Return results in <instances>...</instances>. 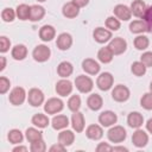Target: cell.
Instances as JSON below:
<instances>
[{
    "label": "cell",
    "mask_w": 152,
    "mask_h": 152,
    "mask_svg": "<svg viewBox=\"0 0 152 152\" xmlns=\"http://www.w3.org/2000/svg\"><path fill=\"white\" fill-rule=\"evenodd\" d=\"M148 142V134L141 128H137L132 134V144L137 148H142Z\"/></svg>",
    "instance_id": "4fadbf2b"
},
{
    "label": "cell",
    "mask_w": 152,
    "mask_h": 152,
    "mask_svg": "<svg viewBox=\"0 0 152 152\" xmlns=\"http://www.w3.org/2000/svg\"><path fill=\"white\" fill-rule=\"evenodd\" d=\"M112 99L115 101V102H126L128 101L129 96H131V90L125 84H116L112 88Z\"/></svg>",
    "instance_id": "277c9868"
},
{
    "label": "cell",
    "mask_w": 152,
    "mask_h": 152,
    "mask_svg": "<svg viewBox=\"0 0 152 152\" xmlns=\"http://www.w3.org/2000/svg\"><path fill=\"white\" fill-rule=\"evenodd\" d=\"M95 151H96V152H110V151H113V146L109 145L108 142L102 141V142H99V144L96 145Z\"/></svg>",
    "instance_id": "bcb514c9"
},
{
    "label": "cell",
    "mask_w": 152,
    "mask_h": 152,
    "mask_svg": "<svg viewBox=\"0 0 152 152\" xmlns=\"http://www.w3.org/2000/svg\"><path fill=\"white\" fill-rule=\"evenodd\" d=\"M39 129H40V128H38V127H36V126L26 128V131H25V138H26V140H27L30 144L43 139V133H42Z\"/></svg>",
    "instance_id": "1f68e13d"
},
{
    "label": "cell",
    "mask_w": 152,
    "mask_h": 152,
    "mask_svg": "<svg viewBox=\"0 0 152 152\" xmlns=\"http://www.w3.org/2000/svg\"><path fill=\"white\" fill-rule=\"evenodd\" d=\"M148 88H150V91H151V93H152V81H151V82H150V87H148Z\"/></svg>",
    "instance_id": "db71d44e"
},
{
    "label": "cell",
    "mask_w": 152,
    "mask_h": 152,
    "mask_svg": "<svg viewBox=\"0 0 152 152\" xmlns=\"http://www.w3.org/2000/svg\"><path fill=\"white\" fill-rule=\"evenodd\" d=\"M10 88H11V81L7 77L1 76L0 77V94L1 95L6 94L10 90Z\"/></svg>",
    "instance_id": "7bdbcfd3"
},
{
    "label": "cell",
    "mask_w": 152,
    "mask_h": 152,
    "mask_svg": "<svg viewBox=\"0 0 152 152\" xmlns=\"http://www.w3.org/2000/svg\"><path fill=\"white\" fill-rule=\"evenodd\" d=\"M81 104H82V101H81V97L80 95H70L68 101H66V106L69 108L70 112L75 113V112H78L80 108H81Z\"/></svg>",
    "instance_id": "d590c367"
},
{
    "label": "cell",
    "mask_w": 152,
    "mask_h": 152,
    "mask_svg": "<svg viewBox=\"0 0 152 152\" xmlns=\"http://www.w3.org/2000/svg\"><path fill=\"white\" fill-rule=\"evenodd\" d=\"M142 19L146 21V24L148 26V32L152 33V5L151 6H147L146 12H145Z\"/></svg>",
    "instance_id": "ee69618b"
},
{
    "label": "cell",
    "mask_w": 152,
    "mask_h": 152,
    "mask_svg": "<svg viewBox=\"0 0 152 152\" xmlns=\"http://www.w3.org/2000/svg\"><path fill=\"white\" fill-rule=\"evenodd\" d=\"M145 127H146V131H147L150 134H152V118H150V119L146 121Z\"/></svg>",
    "instance_id": "816d5d0a"
},
{
    "label": "cell",
    "mask_w": 152,
    "mask_h": 152,
    "mask_svg": "<svg viewBox=\"0 0 152 152\" xmlns=\"http://www.w3.org/2000/svg\"><path fill=\"white\" fill-rule=\"evenodd\" d=\"M108 46L112 50V52L114 53V56H119V55H122L124 52H126L127 42L122 37H114L109 40Z\"/></svg>",
    "instance_id": "8fae6325"
},
{
    "label": "cell",
    "mask_w": 152,
    "mask_h": 152,
    "mask_svg": "<svg viewBox=\"0 0 152 152\" xmlns=\"http://www.w3.org/2000/svg\"><path fill=\"white\" fill-rule=\"evenodd\" d=\"M50 56H51V50L45 44H38L32 50V57L38 63H44V62L49 61Z\"/></svg>",
    "instance_id": "ba28073f"
},
{
    "label": "cell",
    "mask_w": 152,
    "mask_h": 152,
    "mask_svg": "<svg viewBox=\"0 0 152 152\" xmlns=\"http://www.w3.org/2000/svg\"><path fill=\"white\" fill-rule=\"evenodd\" d=\"M72 89H74V84L68 78H61L59 81L56 82V86H55V91L61 97L70 96L72 93Z\"/></svg>",
    "instance_id": "9c48e42d"
},
{
    "label": "cell",
    "mask_w": 152,
    "mask_h": 152,
    "mask_svg": "<svg viewBox=\"0 0 152 152\" xmlns=\"http://www.w3.org/2000/svg\"><path fill=\"white\" fill-rule=\"evenodd\" d=\"M27 48L24 44H17L11 49V56L14 61H24L27 57Z\"/></svg>",
    "instance_id": "83f0119b"
},
{
    "label": "cell",
    "mask_w": 152,
    "mask_h": 152,
    "mask_svg": "<svg viewBox=\"0 0 152 152\" xmlns=\"http://www.w3.org/2000/svg\"><path fill=\"white\" fill-rule=\"evenodd\" d=\"M7 64V59L5 56H0V71H4Z\"/></svg>",
    "instance_id": "f907efd6"
},
{
    "label": "cell",
    "mask_w": 152,
    "mask_h": 152,
    "mask_svg": "<svg viewBox=\"0 0 152 152\" xmlns=\"http://www.w3.org/2000/svg\"><path fill=\"white\" fill-rule=\"evenodd\" d=\"M38 36L42 42H45V43L51 42L53 38H56V28L49 24L43 25L38 31Z\"/></svg>",
    "instance_id": "d6986e66"
},
{
    "label": "cell",
    "mask_w": 152,
    "mask_h": 152,
    "mask_svg": "<svg viewBox=\"0 0 152 152\" xmlns=\"http://www.w3.org/2000/svg\"><path fill=\"white\" fill-rule=\"evenodd\" d=\"M146 70H147V66L141 62V61H135L132 63L131 65V72L137 76V77H141L146 74Z\"/></svg>",
    "instance_id": "8d00e7d4"
},
{
    "label": "cell",
    "mask_w": 152,
    "mask_h": 152,
    "mask_svg": "<svg viewBox=\"0 0 152 152\" xmlns=\"http://www.w3.org/2000/svg\"><path fill=\"white\" fill-rule=\"evenodd\" d=\"M30 151L31 152H45L46 151V144L43 139L31 142L30 144Z\"/></svg>",
    "instance_id": "60d3db41"
},
{
    "label": "cell",
    "mask_w": 152,
    "mask_h": 152,
    "mask_svg": "<svg viewBox=\"0 0 152 152\" xmlns=\"http://www.w3.org/2000/svg\"><path fill=\"white\" fill-rule=\"evenodd\" d=\"M15 18H17L15 10H13L11 7H5L1 11V19L4 23H13Z\"/></svg>",
    "instance_id": "74e56055"
},
{
    "label": "cell",
    "mask_w": 152,
    "mask_h": 152,
    "mask_svg": "<svg viewBox=\"0 0 152 152\" xmlns=\"http://www.w3.org/2000/svg\"><path fill=\"white\" fill-rule=\"evenodd\" d=\"M104 26H106L108 30H110L112 32H113V31H118V30L121 27V21H120L115 15H110V17H108V18L106 19Z\"/></svg>",
    "instance_id": "f35d334b"
},
{
    "label": "cell",
    "mask_w": 152,
    "mask_h": 152,
    "mask_svg": "<svg viewBox=\"0 0 152 152\" xmlns=\"http://www.w3.org/2000/svg\"><path fill=\"white\" fill-rule=\"evenodd\" d=\"M11 49V40L10 38H7L6 36H1L0 37V52L1 53H6L8 52Z\"/></svg>",
    "instance_id": "b9f144b4"
},
{
    "label": "cell",
    "mask_w": 152,
    "mask_h": 152,
    "mask_svg": "<svg viewBox=\"0 0 152 152\" xmlns=\"http://www.w3.org/2000/svg\"><path fill=\"white\" fill-rule=\"evenodd\" d=\"M62 14L68 19H74L80 14V7L76 6L72 1L65 2L62 7Z\"/></svg>",
    "instance_id": "cb8c5ba5"
},
{
    "label": "cell",
    "mask_w": 152,
    "mask_h": 152,
    "mask_svg": "<svg viewBox=\"0 0 152 152\" xmlns=\"http://www.w3.org/2000/svg\"><path fill=\"white\" fill-rule=\"evenodd\" d=\"M113 151L116 152V151H121V152H128V148L125 147V146H113Z\"/></svg>",
    "instance_id": "f5cc1de1"
},
{
    "label": "cell",
    "mask_w": 152,
    "mask_h": 152,
    "mask_svg": "<svg viewBox=\"0 0 152 152\" xmlns=\"http://www.w3.org/2000/svg\"><path fill=\"white\" fill-rule=\"evenodd\" d=\"M81 66H82V70H83L86 74L91 75V76L97 75V74L100 72V70H101L100 63H99L97 61L93 59V58H84V59L82 61Z\"/></svg>",
    "instance_id": "2e32d148"
},
{
    "label": "cell",
    "mask_w": 152,
    "mask_h": 152,
    "mask_svg": "<svg viewBox=\"0 0 152 152\" xmlns=\"http://www.w3.org/2000/svg\"><path fill=\"white\" fill-rule=\"evenodd\" d=\"M86 137L90 140L97 141L103 137V127L97 124H91L86 128Z\"/></svg>",
    "instance_id": "ac0fdd59"
},
{
    "label": "cell",
    "mask_w": 152,
    "mask_h": 152,
    "mask_svg": "<svg viewBox=\"0 0 152 152\" xmlns=\"http://www.w3.org/2000/svg\"><path fill=\"white\" fill-rule=\"evenodd\" d=\"M96 87L102 91L110 90L114 87V76L108 71L99 74L96 78Z\"/></svg>",
    "instance_id": "5b68a950"
},
{
    "label": "cell",
    "mask_w": 152,
    "mask_h": 152,
    "mask_svg": "<svg viewBox=\"0 0 152 152\" xmlns=\"http://www.w3.org/2000/svg\"><path fill=\"white\" fill-rule=\"evenodd\" d=\"M25 135L24 133L18 129V128H13V129H10L8 133H7V139L10 141V144L12 145H18V144H21L23 140H24Z\"/></svg>",
    "instance_id": "d6a6232c"
},
{
    "label": "cell",
    "mask_w": 152,
    "mask_h": 152,
    "mask_svg": "<svg viewBox=\"0 0 152 152\" xmlns=\"http://www.w3.org/2000/svg\"><path fill=\"white\" fill-rule=\"evenodd\" d=\"M70 125L69 118L64 114H56L53 115L52 120H51V126L55 131H62L68 128V126Z\"/></svg>",
    "instance_id": "ffe728a7"
},
{
    "label": "cell",
    "mask_w": 152,
    "mask_h": 152,
    "mask_svg": "<svg viewBox=\"0 0 152 152\" xmlns=\"http://www.w3.org/2000/svg\"><path fill=\"white\" fill-rule=\"evenodd\" d=\"M30 12H31V6H28L26 4H20L15 7L17 18L21 21L30 20Z\"/></svg>",
    "instance_id": "836d02e7"
},
{
    "label": "cell",
    "mask_w": 152,
    "mask_h": 152,
    "mask_svg": "<svg viewBox=\"0 0 152 152\" xmlns=\"http://www.w3.org/2000/svg\"><path fill=\"white\" fill-rule=\"evenodd\" d=\"M140 106L145 110H152V93L147 91L140 97Z\"/></svg>",
    "instance_id": "ab89813d"
},
{
    "label": "cell",
    "mask_w": 152,
    "mask_h": 152,
    "mask_svg": "<svg viewBox=\"0 0 152 152\" xmlns=\"http://www.w3.org/2000/svg\"><path fill=\"white\" fill-rule=\"evenodd\" d=\"M76 6H78L80 8H82V7H86L88 4H89V1L90 0H71Z\"/></svg>",
    "instance_id": "c3c4849f"
},
{
    "label": "cell",
    "mask_w": 152,
    "mask_h": 152,
    "mask_svg": "<svg viewBox=\"0 0 152 152\" xmlns=\"http://www.w3.org/2000/svg\"><path fill=\"white\" fill-rule=\"evenodd\" d=\"M129 8H131V12H132V15H134L139 19H142L147 6H146L145 1H142V0H133Z\"/></svg>",
    "instance_id": "603a6c76"
},
{
    "label": "cell",
    "mask_w": 152,
    "mask_h": 152,
    "mask_svg": "<svg viewBox=\"0 0 152 152\" xmlns=\"http://www.w3.org/2000/svg\"><path fill=\"white\" fill-rule=\"evenodd\" d=\"M133 45L139 51H145L150 46V39L145 34H137V37L133 40Z\"/></svg>",
    "instance_id": "e575fe53"
},
{
    "label": "cell",
    "mask_w": 152,
    "mask_h": 152,
    "mask_svg": "<svg viewBox=\"0 0 152 152\" xmlns=\"http://www.w3.org/2000/svg\"><path fill=\"white\" fill-rule=\"evenodd\" d=\"M93 38L99 44H106V43H109V40L113 38V33L107 27L104 28L102 26H99V27L94 28V31H93Z\"/></svg>",
    "instance_id": "30bf717a"
},
{
    "label": "cell",
    "mask_w": 152,
    "mask_h": 152,
    "mask_svg": "<svg viewBox=\"0 0 152 152\" xmlns=\"http://www.w3.org/2000/svg\"><path fill=\"white\" fill-rule=\"evenodd\" d=\"M27 102L32 107H40L45 102V95L39 88H31L27 93Z\"/></svg>",
    "instance_id": "52a82bcc"
},
{
    "label": "cell",
    "mask_w": 152,
    "mask_h": 152,
    "mask_svg": "<svg viewBox=\"0 0 152 152\" xmlns=\"http://www.w3.org/2000/svg\"><path fill=\"white\" fill-rule=\"evenodd\" d=\"M31 122L33 126L43 129V128H46L49 125H50V119L46 114H43V113H37L34 114L32 118H31Z\"/></svg>",
    "instance_id": "f546056e"
},
{
    "label": "cell",
    "mask_w": 152,
    "mask_h": 152,
    "mask_svg": "<svg viewBox=\"0 0 152 152\" xmlns=\"http://www.w3.org/2000/svg\"><path fill=\"white\" fill-rule=\"evenodd\" d=\"M107 138L110 142L120 144V142L125 141V139L127 138V132L124 128V126L113 125V126L109 127V129L107 132Z\"/></svg>",
    "instance_id": "6da1fadb"
},
{
    "label": "cell",
    "mask_w": 152,
    "mask_h": 152,
    "mask_svg": "<svg viewBox=\"0 0 152 152\" xmlns=\"http://www.w3.org/2000/svg\"><path fill=\"white\" fill-rule=\"evenodd\" d=\"M45 8L42 5H31V12H30V21L32 23H37L40 21L44 17H45Z\"/></svg>",
    "instance_id": "f1b7e54d"
},
{
    "label": "cell",
    "mask_w": 152,
    "mask_h": 152,
    "mask_svg": "<svg viewBox=\"0 0 152 152\" xmlns=\"http://www.w3.org/2000/svg\"><path fill=\"white\" fill-rule=\"evenodd\" d=\"M37 1H38V2H45L46 0H37Z\"/></svg>",
    "instance_id": "11a10c76"
},
{
    "label": "cell",
    "mask_w": 152,
    "mask_h": 152,
    "mask_svg": "<svg viewBox=\"0 0 152 152\" xmlns=\"http://www.w3.org/2000/svg\"><path fill=\"white\" fill-rule=\"evenodd\" d=\"M144 124V116L141 113L139 112H131L128 115H127V125L131 127V128H141Z\"/></svg>",
    "instance_id": "484cf974"
},
{
    "label": "cell",
    "mask_w": 152,
    "mask_h": 152,
    "mask_svg": "<svg viewBox=\"0 0 152 152\" xmlns=\"http://www.w3.org/2000/svg\"><path fill=\"white\" fill-rule=\"evenodd\" d=\"M113 13L114 15L120 20V21H128L131 18H132V12H131V8L127 6V5H124V4H118L114 6V10H113Z\"/></svg>",
    "instance_id": "e0dca14e"
},
{
    "label": "cell",
    "mask_w": 152,
    "mask_h": 152,
    "mask_svg": "<svg viewBox=\"0 0 152 152\" xmlns=\"http://www.w3.org/2000/svg\"><path fill=\"white\" fill-rule=\"evenodd\" d=\"M87 106L93 112L100 110L102 108V106H103V99H102V96L100 94H96V93L90 94L87 97Z\"/></svg>",
    "instance_id": "44dd1931"
},
{
    "label": "cell",
    "mask_w": 152,
    "mask_h": 152,
    "mask_svg": "<svg viewBox=\"0 0 152 152\" xmlns=\"http://www.w3.org/2000/svg\"><path fill=\"white\" fill-rule=\"evenodd\" d=\"M75 131L72 129H68V128H65V129H62L59 133H58V137H57V139H58V142H61L62 145H64L65 147H68V146H71L72 144H74V141H75V133H74Z\"/></svg>",
    "instance_id": "7402d4cb"
},
{
    "label": "cell",
    "mask_w": 152,
    "mask_h": 152,
    "mask_svg": "<svg viewBox=\"0 0 152 152\" xmlns=\"http://www.w3.org/2000/svg\"><path fill=\"white\" fill-rule=\"evenodd\" d=\"M27 100V93L23 87H14L8 95V101L13 106H21Z\"/></svg>",
    "instance_id": "8992f818"
},
{
    "label": "cell",
    "mask_w": 152,
    "mask_h": 152,
    "mask_svg": "<svg viewBox=\"0 0 152 152\" xmlns=\"http://www.w3.org/2000/svg\"><path fill=\"white\" fill-rule=\"evenodd\" d=\"M114 58V53L112 52V50L109 49V46H103L101 48L99 51H97V59L100 63H103V64H108L113 61Z\"/></svg>",
    "instance_id": "4dcf8cb0"
},
{
    "label": "cell",
    "mask_w": 152,
    "mask_h": 152,
    "mask_svg": "<svg viewBox=\"0 0 152 152\" xmlns=\"http://www.w3.org/2000/svg\"><path fill=\"white\" fill-rule=\"evenodd\" d=\"M72 43H74V39H72V36L68 32H62L57 36L56 38V46L58 50L61 51H66L69 50L71 46H72Z\"/></svg>",
    "instance_id": "5bb4252c"
},
{
    "label": "cell",
    "mask_w": 152,
    "mask_h": 152,
    "mask_svg": "<svg viewBox=\"0 0 152 152\" xmlns=\"http://www.w3.org/2000/svg\"><path fill=\"white\" fill-rule=\"evenodd\" d=\"M70 125L72 127V129L76 132V133H82L86 128V119H84V115L82 112H75L72 115H71V119H70Z\"/></svg>",
    "instance_id": "9a60e30c"
},
{
    "label": "cell",
    "mask_w": 152,
    "mask_h": 152,
    "mask_svg": "<svg viewBox=\"0 0 152 152\" xmlns=\"http://www.w3.org/2000/svg\"><path fill=\"white\" fill-rule=\"evenodd\" d=\"M74 84H75L76 89L82 94H88L94 88V81L91 80V77H89L87 75L76 76V78L74 81Z\"/></svg>",
    "instance_id": "3957f363"
},
{
    "label": "cell",
    "mask_w": 152,
    "mask_h": 152,
    "mask_svg": "<svg viewBox=\"0 0 152 152\" xmlns=\"http://www.w3.org/2000/svg\"><path fill=\"white\" fill-rule=\"evenodd\" d=\"M140 61L147 68H151L152 66V51H145V52H142V55L140 56Z\"/></svg>",
    "instance_id": "f6af8a7d"
},
{
    "label": "cell",
    "mask_w": 152,
    "mask_h": 152,
    "mask_svg": "<svg viewBox=\"0 0 152 152\" xmlns=\"http://www.w3.org/2000/svg\"><path fill=\"white\" fill-rule=\"evenodd\" d=\"M128 28L134 34H142L145 32H148V26L144 19H137L131 21Z\"/></svg>",
    "instance_id": "d4e9b609"
},
{
    "label": "cell",
    "mask_w": 152,
    "mask_h": 152,
    "mask_svg": "<svg viewBox=\"0 0 152 152\" xmlns=\"http://www.w3.org/2000/svg\"><path fill=\"white\" fill-rule=\"evenodd\" d=\"M97 120H99V124L102 127H110V126L116 124L118 115L113 110H103V112H101L99 114Z\"/></svg>",
    "instance_id": "7c38bea8"
},
{
    "label": "cell",
    "mask_w": 152,
    "mask_h": 152,
    "mask_svg": "<svg viewBox=\"0 0 152 152\" xmlns=\"http://www.w3.org/2000/svg\"><path fill=\"white\" fill-rule=\"evenodd\" d=\"M64 109V102L59 97H50L44 102V112L48 115H56Z\"/></svg>",
    "instance_id": "7a4b0ae2"
},
{
    "label": "cell",
    "mask_w": 152,
    "mask_h": 152,
    "mask_svg": "<svg viewBox=\"0 0 152 152\" xmlns=\"http://www.w3.org/2000/svg\"><path fill=\"white\" fill-rule=\"evenodd\" d=\"M65 150H66V147H65L64 145H62L61 142L53 144V145H51L50 148H49L50 152H64Z\"/></svg>",
    "instance_id": "7dc6e473"
},
{
    "label": "cell",
    "mask_w": 152,
    "mask_h": 152,
    "mask_svg": "<svg viewBox=\"0 0 152 152\" xmlns=\"http://www.w3.org/2000/svg\"><path fill=\"white\" fill-rule=\"evenodd\" d=\"M28 148L26 147V146H24V145H21V144H18L17 146H14L13 148H12V151L13 152H26Z\"/></svg>",
    "instance_id": "681fc988"
},
{
    "label": "cell",
    "mask_w": 152,
    "mask_h": 152,
    "mask_svg": "<svg viewBox=\"0 0 152 152\" xmlns=\"http://www.w3.org/2000/svg\"><path fill=\"white\" fill-rule=\"evenodd\" d=\"M74 72V65L68 61H62L57 65V75L61 78H68Z\"/></svg>",
    "instance_id": "4316f807"
}]
</instances>
